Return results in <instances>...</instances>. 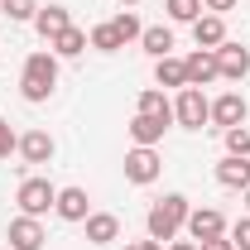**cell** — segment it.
<instances>
[{"instance_id": "cell-30", "label": "cell", "mask_w": 250, "mask_h": 250, "mask_svg": "<svg viewBox=\"0 0 250 250\" xmlns=\"http://www.w3.org/2000/svg\"><path fill=\"white\" fill-rule=\"evenodd\" d=\"M197 250H236V246H231V236H217V241H202Z\"/></svg>"}, {"instance_id": "cell-16", "label": "cell", "mask_w": 250, "mask_h": 250, "mask_svg": "<svg viewBox=\"0 0 250 250\" xmlns=\"http://www.w3.org/2000/svg\"><path fill=\"white\" fill-rule=\"evenodd\" d=\"M67 24H72V15L62 5H39V15H34V29L43 34V39H58Z\"/></svg>"}, {"instance_id": "cell-19", "label": "cell", "mask_w": 250, "mask_h": 250, "mask_svg": "<svg viewBox=\"0 0 250 250\" xmlns=\"http://www.w3.org/2000/svg\"><path fill=\"white\" fill-rule=\"evenodd\" d=\"M154 82H159V87H178V92H183V87H188L183 58H173V53H168V58H154Z\"/></svg>"}, {"instance_id": "cell-1", "label": "cell", "mask_w": 250, "mask_h": 250, "mask_svg": "<svg viewBox=\"0 0 250 250\" xmlns=\"http://www.w3.org/2000/svg\"><path fill=\"white\" fill-rule=\"evenodd\" d=\"M53 87H58V53H29L24 58V72H20V92H24V101H48L53 96Z\"/></svg>"}, {"instance_id": "cell-8", "label": "cell", "mask_w": 250, "mask_h": 250, "mask_svg": "<svg viewBox=\"0 0 250 250\" xmlns=\"http://www.w3.org/2000/svg\"><path fill=\"white\" fill-rule=\"evenodd\" d=\"M246 96L241 92H221L217 101H212V125L217 130H236V125H246Z\"/></svg>"}, {"instance_id": "cell-23", "label": "cell", "mask_w": 250, "mask_h": 250, "mask_svg": "<svg viewBox=\"0 0 250 250\" xmlns=\"http://www.w3.org/2000/svg\"><path fill=\"white\" fill-rule=\"evenodd\" d=\"M164 10H168V20H178V24H192V20L202 15V0H164Z\"/></svg>"}, {"instance_id": "cell-33", "label": "cell", "mask_w": 250, "mask_h": 250, "mask_svg": "<svg viewBox=\"0 0 250 250\" xmlns=\"http://www.w3.org/2000/svg\"><path fill=\"white\" fill-rule=\"evenodd\" d=\"M121 5H140V0H121Z\"/></svg>"}, {"instance_id": "cell-20", "label": "cell", "mask_w": 250, "mask_h": 250, "mask_svg": "<svg viewBox=\"0 0 250 250\" xmlns=\"http://www.w3.org/2000/svg\"><path fill=\"white\" fill-rule=\"evenodd\" d=\"M48 48L58 53V58H77L82 48H87V29H77V24H67L58 39H48Z\"/></svg>"}, {"instance_id": "cell-5", "label": "cell", "mask_w": 250, "mask_h": 250, "mask_svg": "<svg viewBox=\"0 0 250 250\" xmlns=\"http://www.w3.org/2000/svg\"><path fill=\"white\" fill-rule=\"evenodd\" d=\"M159 173H164V159H159V149H149V145H135L130 154H125V178L130 183H154Z\"/></svg>"}, {"instance_id": "cell-32", "label": "cell", "mask_w": 250, "mask_h": 250, "mask_svg": "<svg viewBox=\"0 0 250 250\" xmlns=\"http://www.w3.org/2000/svg\"><path fill=\"white\" fill-rule=\"evenodd\" d=\"M168 250H197V241H168Z\"/></svg>"}, {"instance_id": "cell-14", "label": "cell", "mask_w": 250, "mask_h": 250, "mask_svg": "<svg viewBox=\"0 0 250 250\" xmlns=\"http://www.w3.org/2000/svg\"><path fill=\"white\" fill-rule=\"evenodd\" d=\"M87 241H92V246L121 241V217H116V212H92V217H87Z\"/></svg>"}, {"instance_id": "cell-31", "label": "cell", "mask_w": 250, "mask_h": 250, "mask_svg": "<svg viewBox=\"0 0 250 250\" xmlns=\"http://www.w3.org/2000/svg\"><path fill=\"white\" fill-rule=\"evenodd\" d=\"M125 250H164L159 241H125Z\"/></svg>"}, {"instance_id": "cell-22", "label": "cell", "mask_w": 250, "mask_h": 250, "mask_svg": "<svg viewBox=\"0 0 250 250\" xmlns=\"http://www.w3.org/2000/svg\"><path fill=\"white\" fill-rule=\"evenodd\" d=\"M87 43H92L96 53H116V48H125V43H121V34H116V24H111V20H106V24H96V29L87 34Z\"/></svg>"}, {"instance_id": "cell-28", "label": "cell", "mask_w": 250, "mask_h": 250, "mask_svg": "<svg viewBox=\"0 0 250 250\" xmlns=\"http://www.w3.org/2000/svg\"><path fill=\"white\" fill-rule=\"evenodd\" d=\"M231 246H236V250H250V217H241L236 226H231Z\"/></svg>"}, {"instance_id": "cell-25", "label": "cell", "mask_w": 250, "mask_h": 250, "mask_svg": "<svg viewBox=\"0 0 250 250\" xmlns=\"http://www.w3.org/2000/svg\"><path fill=\"white\" fill-rule=\"evenodd\" d=\"M221 135H226V154L250 159V130H246V125H236V130H221Z\"/></svg>"}, {"instance_id": "cell-10", "label": "cell", "mask_w": 250, "mask_h": 250, "mask_svg": "<svg viewBox=\"0 0 250 250\" xmlns=\"http://www.w3.org/2000/svg\"><path fill=\"white\" fill-rule=\"evenodd\" d=\"M217 72L226 77V82H241L250 72V48H241V43H221L217 48Z\"/></svg>"}, {"instance_id": "cell-21", "label": "cell", "mask_w": 250, "mask_h": 250, "mask_svg": "<svg viewBox=\"0 0 250 250\" xmlns=\"http://www.w3.org/2000/svg\"><path fill=\"white\" fill-rule=\"evenodd\" d=\"M140 43H145V53H149V58H168V53H173V29L149 24V29L140 34Z\"/></svg>"}, {"instance_id": "cell-24", "label": "cell", "mask_w": 250, "mask_h": 250, "mask_svg": "<svg viewBox=\"0 0 250 250\" xmlns=\"http://www.w3.org/2000/svg\"><path fill=\"white\" fill-rule=\"evenodd\" d=\"M0 15H10L15 24H24V20L39 15V0H0Z\"/></svg>"}, {"instance_id": "cell-7", "label": "cell", "mask_w": 250, "mask_h": 250, "mask_svg": "<svg viewBox=\"0 0 250 250\" xmlns=\"http://www.w3.org/2000/svg\"><path fill=\"white\" fill-rule=\"evenodd\" d=\"M183 231L197 241V246H202V241H217V236H226V217H221L217 207H192Z\"/></svg>"}, {"instance_id": "cell-9", "label": "cell", "mask_w": 250, "mask_h": 250, "mask_svg": "<svg viewBox=\"0 0 250 250\" xmlns=\"http://www.w3.org/2000/svg\"><path fill=\"white\" fill-rule=\"evenodd\" d=\"M188 67V87H207V82H217V48H197V53H188L183 58Z\"/></svg>"}, {"instance_id": "cell-13", "label": "cell", "mask_w": 250, "mask_h": 250, "mask_svg": "<svg viewBox=\"0 0 250 250\" xmlns=\"http://www.w3.org/2000/svg\"><path fill=\"white\" fill-rule=\"evenodd\" d=\"M192 39H197V48H221V43H226V20L212 15V10L197 15V20H192Z\"/></svg>"}, {"instance_id": "cell-11", "label": "cell", "mask_w": 250, "mask_h": 250, "mask_svg": "<svg viewBox=\"0 0 250 250\" xmlns=\"http://www.w3.org/2000/svg\"><path fill=\"white\" fill-rule=\"evenodd\" d=\"M53 154H58V145H53L48 130H29V135H20V159H24V164H48Z\"/></svg>"}, {"instance_id": "cell-27", "label": "cell", "mask_w": 250, "mask_h": 250, "mask_svg": "<svg viewBox=\"0 0 250 250\" xmlns=\"http://www.w3.org/2000/svg\"><path fill=\"white\" fill-rule=\"evenodd\" d=\"M10 154H20V135L10 130V121L0 116V159H10Z\"/></svg>"}, {"instance_id": "cell-3", "label": "cell", "mask_w": 250, "mask_h": 250, "mask_svg": "<svg viewBox=\"0 0 250 250\" xmlns=\"http://www.w3.org/2000/svg\"><path fill=\"white\" fill-rule=\"evenodd\" d=\"M173 121L183 125V130H202V125L212 121V101L202 96V87H183L178 101H173Z\"/></svg>"}, {"instance_id": "cell-12", "label": "cell", "mask_w": 250, "mask_h": 250, "mask_svg": "<svg viewBox=\"0 0 250 250\" xmlns=\"http://www.w3.org/2000/svg\"><path fill=\"white\" fill-rule=\"evenodd\" d=\"M53 212H58L62 221H87V217H92V207H87V188H58Z\"/></svg>"}, {"instance_id": "cell-6", "label": "cell", "mask_w": 250, "mask_h": 250, "mask_svg": "<svg viewBox=\"0 0 250 250\" xmlns=\"http://www.w3.org/2000/svg\"><path fill=\"white\" fill-rule=\"evenodd\" d=\"M5 241H10V250H43V246H48V231H43L39 217H24V212H20V217L10 221Z\"/></svg>"}, {"instance_id": "cell-4", "label": "cell", "mask_w": 250, "mask_h": 250, "mask_svg": "<svg viewBox=\"0 0 250 250\" xmlns=\"http://www.w3.org/2000/svg\"><path fill=\"white\" fill-rule=\"evenodd\" d=\"M15 202H20V212H24V217H43V212H53L58 188L48 183V178H24L20 192H15Z\"/></svg>"}, {"instance_id": "cell-2", "label": "cell", "mask_w": 250, "mask_h": 250, "mask_svg": "<svg viewBox=\"0 0 250 250\" xmlns=\"http://www.w3.org/2000/svg\"><path fill=\"white\" fill-rule=\"evenodd\" d=\"M188 212H192V207H188L183 192H168L164 202H154V207H149V217H145L149 241H159V246H164V241H173V236L188 226Z\"/></svg>"}, {"instance_id": "cell-26", "label": "cell", "mask_w": 250, "mask_h": 250, "mask_svg": "<svg viewBox=\"0 0 250 250\" xmlns=\"http://www.w3.org/2000/svg\"><path fill=\"white\" fill-rule=\"evenodd\" d=\"M111 24H116V34H121V43H130V39H140V34H145V24H140L130 10H125V15H116Z\"/></svg>"}, {"instance_id": "cell-18", "label": "cell", "mask_w": 250, "mask_h": 250, "mask_svg": "<svg viewBox=\"0 0 250 250\" xmlns=\"http://www.w3.org/2000/svg\"><path fill=\"white\" fill-rule=\"evenodd\" d=\"M125 130H130L135 145H149V149H154L159 140H164V130H168V121H154V116H140V111H135V121L125 125Z\"/></svg>"}, {"instance_id": "cell-15", "label": "cell", "mask_w": 250, "mask_h": 250, "mask_svg": "<svg viewBox=\"0 0 250 250\" xmlns=\"http://www.w3.org/2000/svg\"><path fill=\"white\" fill-rule=\"evenodd\" d=\"M217 183H221V188H236V192H246V188H250V159L226 154V159L217 164Z\"/></svg>"}, {"instance_id": "cell-34", "label": "cell", "mask_w": 250, "mask_h": 250, "mask_svg": "<svg viewBox=\"0 0 250 250\" xmlns=\"http://www.w3.org/2000/svg\"><path fill=\"white\" fill-rule=\"evenodd\" d=\"M246 207H250V188H246Z\"/></svg>"}, {"instance_id": "cell-29", "label": "cell", "mask_w": 250, "mask_h": 250, "mask_svg": "<svg viewBox=\"0 0 250 250\" xmlns=\"http://www.w3.org/2000/svg\"><path fill=\"white\" fill-rule=\"evenodd\" d=\"M202 10H212V15H226V10H236V0H202Z\"/></svg>"}, {"instance_id": "cell-17", "label": "cell", "mask_w": 250, "mask_h": 250, "mask_svg": "<svg viewBox=\"0 0 250 250\" xmlns=\"http://www.w3.org/2000/svg\"><path fill=\"white\" fill-rule=\"evenodd\" d=\"M135 111H140V116H154V121H168V125H173V101L159 92V87H145V92H140V101H135Z\"/></svg>"}]
</instances>
